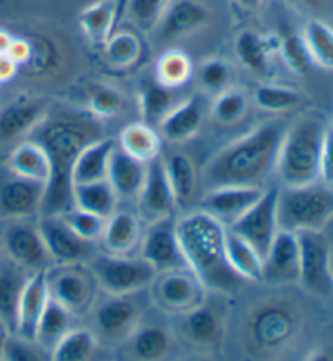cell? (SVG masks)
I'll return each mask as SVG.
<instances>
[{
    "mask_svg": "<svg viewBox=\"0 0 333 361\" xmlns=\"http://www.w3.org/2000/svg\"><path fill=\"white\" fill-rule=\"evenodd\" d=\"M101 119L89 111H59L47 116L31 132V140L44 148L51 161L39 215H61L73 207L72 166L88 143L103 137Z\"/></svg>",
    "mask_w": 333,
    "mask_h": 361,
    "instance_id": "obj_1",
    "label": "cell"
},
{
    "mask_svg": "<svg viewBox=\"0 0 333 361\" xmlns=\"http://www.w3.org/2000/svg\"><path fill=\"white\" fill-rule=\"evenodd\" d=\"M289 122H262L249 134L220 150L203 168L208 189L220 185H260L277 169L278 153Z\"/></svg>",
    "mask_w": 333,
    "mask_h": 361,
    "instance_id": "obj_2",
    "label": "cell"
},
{
    "mask_svg": "<svg viewBox=\"0 0 333 361\" xmlns=\"http://www.w3.org/2000/svg\"><path fill=\"white\" fill-rule=\"evenodd\" d=\"M176 230L187 267L207 290L232 295L247 283L226 259V226L220 220L203 210H194L176 220Z\"/></svg>",
    "mask_w": 333,
    "mask_h": 361,
    "instance_id": "obj_3",
    "label": "cell"
},
{
    "mask_svg": "<svg viewBox=\"0 0 333 361\" xmlns=\"http://www.w3.org/2000/svg\"><path fill=\"white\" fill-rule=\"evenodd\" d=\"M327 126L319 116H301L289 122L279 147L275 173L283 185H306L320 180L322 150Z\"/></svg>",
    "mask_w": 333,
    "mask_h": 361,
    "instance_id": "obj_4",
    "label": "cell"
},
{
    "mask_svg": "<svg viewBox=\"0 0 333 361\" xmlns=\"http://www.w3.org/2000/svg\"><path fill=\"white\" fill-rule=\"evenodd\" d=\"M278 226L293 233L322 231L333 219V188L317 180L306 185H283L278 192Z\"/></svg>",
    "mask_w": 333,
    "mask_h": 361,
    "instance_id": "obj_5",
    "label": "cell"
},
{
    "mask_svg": "<svg viewBox=\"0 0 333 361\" xmlns=\"http://www.w3.org/2000/svg\"><path fill=\"white\" fill-rule=\"evenodd\" d=\"M150 305L148 288L130 295H106V298L96 300L92 307L96 337L109 343L127 341L145 317Z\"/></svg>",
    "mask_w": 333,
    "mask_h": 361,
    "instance_id": "obj_6",
    "label": "cell"
},
{
    "mask_svg": "<svg viewBox=\"0 0 333 361\" xmlns=\"http://www.w3.org/2000/svg\"><path fill=\"white\" fill-rule=\"evenodd\" d=\"M106 295H130L146 290L156 277V269L144 257L94 254L87 262Z\"/></svg>",
    "mask_w": 333,
    "mask_h": 361,
    "instance_id": "obj_7",
    "label": "cell"
},
{
    "mask_svg": "<svg viewBox=\"0 0 333 361\" xmlns=\"http://www.w3.org/2000/svg\"><path fill=\"white\" fill-rule=\"evenodd\" d=\"M49 296L65 306L73 316H84L98 300V280L87 262L52 264L46 269Z\"/></svg>",
    "mask_w": 333,
    "mask_h": 361,
    "instance_id": "obj_8",
    "label": "cell"
},
{
    "mask_svg": "<svg viewBox=\"0 0 333 361\" xmlns=\"http://www.w3.org/2000/svg\"><path fill=\"white\" fill-rule=\"evenodd\" d=\"M249 338L258 352L275 353L294 341L299 316L289 302L268 300L251 314Z\"/></svg>",
    "mask_w": 333,
    "mask_h": 361,
    "instance_id": "obj_9",
    "label": "cell"
},
{
    "mask_svg": "<svg viewBox=\"0 0 333 361\" xmlns=\"http://www.w3.org/2000/svg\"><path fill=\"white\" fill-rule=\"evenodd\" d=\"M148 291L151 305L166 314H186L207 300V286L189 267L158 272Z\"/></svg>",
    "mask_w": 333,
    "mask_h": 361,
    "instance_id": "obj_10",
    "label": "cell"
},
{
    "mask_svg": "<svg viewBox=\"0 0 333 361\" xmlns=\"http://www.w3.org/2000/svg\"><path fill=\"white\" fill-rule=\"evenodd\" d=\"M299 285L308 293L329 298L333 295L330 244L322 231H299Z\"/></svg>",
    "mask_w": 333,
    "mask_h": 361,
    "instance_id": "obj_11",
    "label": "cell"
},
{
    "mask_svg": "<svg viewBox=\"0 0 333 361\" xmlns=\"http://www.w3.org/2000/svg\"><path fill=\"white\" fill-rule=\"evenodd\" d=\"M2 247L8 261L17 264L25 270H46L52 264V259L42 240L38 223L31 219L8 220V225L2 231Z\"/></svg>",
    "mask_w": 333,
    "mask_h": 361,
    "instance_id": "obj_12",
    "label": "cell"
},
{
    "mask_svg": "<svg viewBox=\"0 0 333 361\" xmlns=\"http://www.w3.org/2000/svg\"><path fill=\"white\" fill-rule=\"evenodd\" d=\"M46 184L26 179L0 164V216L5 220L34 219L41 214Z\"/></svg>",
    "mask_w": 333,
    "mask_h": 361,
    "instance_id": "obj_13",
    "label": "cell"
},
{
    "mask_svg": "<svg viewBox=\"0 0 333 361\" xmlns=\"http://www.w3.org/2000/svg\"><path fill=\"white\" fill-rule=\"evenodd\" d=\"M278 192L279 188L267 189L249 210L244 212L239 219L228 226L230 230L237 233L251 246H253L262 259L279 230L277 214Z\"/></svg>",
    "mask_w": 333,
    "mask_h": 361,
    "instance_id": "obj_14",
    "label": "cell"
},
{
    "mask_svg": "<svg viewBox=\"0 0 333 361\" xmlns=\"http://www.w3.org/2000/svg\"><path fill=\"white\" fill-rule=\"evenodd\" d=\"M36 223L54 264L88 262L94 256V243L78 236L61 215H39Z\"/></svg>",
    "mask_w": 333,
    "mask_h": 361,
    "instance_id": "obj_15",
    "label": "cell"
},
{
    "mask_svg": "<svg viewBox=\"0 0 333 361\" xmlns=\"http://www.w3.org/2000/svg\"><path fill=\"white\" fill-rule=\"evenodd\" d=\"M140 256L150 262L156 272L187 267L179 244L174 216L155 220L148 225L146 231L142 235Z\"/></svg>",
    "mask_w": 333,
    "mask_h": 361,
    "instance_id": "obj_16",
    "label": "cell"
},
{
    "mask_svg": "<svg viewBox=\"0 0 333 361\" xmlns=\"http://www.w3.org/2000/svg\"><path fill=\"white\" fill-rule=\"evenodd\" d=\"M139 216L148 223L174 216L179 209L176 195L169 184L161 157L146 164L144 185L139 194Z\"/></svg>",
    "mask_w": 333,
    "mask_h": 361,
    "instance_id": "obj_17",
    "label": "cell"
},
{
    "mask_svg": "<svg viewBox=\"0 0 333 361\" xmlns=\"http://www.w3.org/2000/svg\"><path fill=\"white\" fill-rule=\"evenodd\" d=\"M262 281L270 285L299 283V240L293 231L278 230L262 264Z\"/></svg>",
    "mask_w": 333,
    "mask_h": 361,
    "instance_id": "obj_18",
    "label": "cell"
},
{
    "mask_svg": "<svg viewBox=\"0 0 333 361\" xmlns=\"http://www.w3.org/2000/svg\"><path fill=\"white\" fill-rule=\"evenodd\" d=\"M260 185H220L211 188L200 199V210L207 212L225 226H230L262 197Z\"/></svg>",
    "mask_w": 333,
    "mask_h": 361,
    "instance_id": "obj_19",
    "label": "cell"
},
{
    "mask_svg": "<svg viewBox=\"0 0 333 361\" xmlns=\"http://www.w3.org/2000/svg\"><path fill=\"white\" fill-rule=\"evenodd\" d=\"M47 301H49V288H47L46 270H36L28 277L21 293L15 336L36 342V331Z\"/></svg>",
    "mask_w": 333,
    "mask_h": 361,
    "instance_id": "obj_20",
    "label": "cell"
},
{
    "mask_svg": "<svg viewBox=\"0 0 333 361\" xmlns=\"http://www.w3.org/2000/svg\"><path fill=\"white\" fill-rule=\"evenodd\" d=\"M205 119V98L197 93L174 106L158 129L171 143L187 142L199 134Z\"/></svg>",
    "mask_w": 333,
    "mask_h": 361,
    "instance_id": "obj_21",
    "label": "cell"
},
{
    "mask_svg": "<svg viewBox=\"0 0 333 361\" xmlns=\"http://www.w3.org/2000/svg\"><path fill=\"white\" fill-rule=\"evenodd\" d=\"M210 20V12L200 0H176L169 5L156 25L161 39H177L202 30Z\"/></svg>",
    "mask_w": 333,
    "mask_h": 361,
    "instance_id": "obj_22",
    "label": "cell"
},
{
    "mask_svg": "<svg viewBox=\"0 0 333 361\" xmlns=\"http://www.w3.org/2000/svg\"><path fill=\"white\" fill-rule=\"evenodd\" d=\"M140 216L129 210H118L106 219L101 243L106 252L115 256H134L142 241Z\"/></svg>",
    "mask_w": 333,
    "mask_h": 361,
    "instance_id": "obj_23",
    "label": "cell"
},
{
    "mask_svg": "<svg viewBox=\"0 0 333 361\" xmlns=\"http://www.w3.org/2000/svg\"><path fill=\"white\" fill-rule=\"evenodd\" d=\"M282 38L277 35H258L246 30L237 36L234 51L239 62L256 75H267L272 67V57L279 54Z\"/></svg>",
    "mask_w": 333,
    "mask_h": 361,
    "instance_id": "obj_24",
    "label": "cell"
},
{
    "mask_svg": "<svg viewBox=\"0 0 333 361\" xmlns=\"http://www.w3.org/2000/svg\"><path fill=\"white\" fill-rule=\"evenodd\" d=\"M146 163H142L125 153L119 145L114 147L109 157L108 180L115 194L122 199H137L144 185Z\"/></svg>",
    "mask_w": 333,
    "mask_h": 361,
    "instance_id": "obj_25",
    "label": "cell"
},
{
    "mask_svg": "<svg viewBox=\"0 0 333 361\" xmlns=\"http://www.w3.org/2000/svg\"><path fill=\"white\" fill-rule=\"evenodd\" d=\"M46 118L41 101L23 99L0 109V142H12L28 135Z\"/></svg>",
    "mask_w": 333,
    "mask_h": 361,
    "instance_id": "obj_26",
    "label": "cell"
},
{
    "mask_svg": "<svg viewBox=\"0 0 333 361\" xmlns=\"http://www.w3.org/2000/svg\"><path fill=\"white\" fill-rule=\"evenodd\" d=\"M115 147V142L109 137L88 143L78 153L75 163L72 166V185L93 183V180L108 178L109 157Z\"/></svg>",
    "mask_w": 333,
    "mask_h": 361,
    "instance_id": "obj_27",
    "label": "cell"
},
{
    "mask_svg": "<svg viewBox=\"0 0 333 361\" xmlns=\"http://www.w3.org/2000/svg\"><path fill=\"white\" fill-rule=\"evenodd\" d=\"M179 317H181V331L190 343L207 348L221 341L223 324H221L218 312L211 310L205 302Z\"/></svg>",
    "mask_w": 333,
    "mask_h": 361,
    "instance_id": "obj_28",
    "label": "cell"
},
{
    "mask_svg": "<svg viewBox=\"0 0 333 361\" xmlns=\"http://www.w3.org/2000/svg\"><path fill=\"white\" fill-rule=\"evenodd\" d=\"M5 164L17 173L18 176H23L31 180L47 184L51 179V161L44 148L34 140H25L18 143L10 153Z\"/></svg>",
    "mask_w": 333,
    "mask_h": 361,
    "instance_id": "obj_29",
    "label": "cell"
},
{
    "mask_svg": "<svg viewBox=\"0 0 333 361\" xmlns=\"http://www.w3.org/2000/svg\"><path fill=\"white\" fill-rule=\"evenodd\" d=\"M127 341L132 355L139 360H160L166 357L172 345L168 329L158 322H145V317Z\"/></svg>",
    "mask_w": 333,
    "mask_h": 361,
    "instance_id": "obj_30",
    "label": "cell"
},
{
    "mask_svg": "<svg viewBox=\"0 0 333 361\" xmlns=\"http://www.w3.org/2000/svg\"><path fill=\"white\" fill-rule=\"evenodd\" d=\"M73 207L92 212L94 215L108 219L118 209L119 195L111 183L106 179L93 180V183L73 184L72 185Z\"/></svg>",
    "mask_w": 333,
    "mask_h": 361,
    "instance_id": "obj_31",
    "label": "cell"
},
{
    "mask_svg": "<svg viewBox=\"0 0 333 361\" xmlns=\"http://www.w3.org/2000/svg\"><path fill=\"white\" fill-rule=\"evenodd\" d=\"M26 272L28 270L21 269L10 261L0 267V319L7 324L12 334L17 327L21 293H23V288L30 277Z\"/></svg>",
    "mask_w": 333,
    "mask_h": 361,
    "instance_id": "obj_32",
    "label": "cell"
},
{
    "mask_svg": "<svg viewBox=\"0 0 333 361\" xmlns=\"http://www.w3.org/2000/svg\"><path fill=\"white\" fill-rule=\"evenodd\" d=\"M225 252L232 270L246 281H262L263 259L244 238L226 226Z\"/></svg>",
    "mask_w": 333,
    "mask_h": 361,
    "instance_id": "obj_33",
    "label": "cell"
},
{
    "mask_svg": "<svg viewBox=\"0 0 333 361\" xmlns=\"http://www.w3.org/2000/svg\"><path fill=\"white\" fill-rule=\"evenodd\" d=\"M119 147L142 163H150L161 157V137L155 127L145 122H134L124 127L119 137Z\"/></svg>",
    "mask_w": 333,
    "mask_h": 361,
    "instance_id": "obj_34",
    "label": "cell"
},
{
    "mask_svg": "<svg viewBox=\"0 0 333 361\" xmlns=\"http://www.w3.org/2000/svg\"><path fill=\"white\" fill-rule=\"evenodd\" d=\"M176 104L177 98L172 88L161 85L156 78L142 83L139 92V113L142 122L158 127Z\"/></svg>",
    "mask_w": 333,
    "mask_h": 361,
    "instance_id": "obj_35",
    "label": "cell"
},
{
    "mask_svg": "<svg viewBox=\"0 0 333 361\" xmlns=\"http://www.w3.org/2000/svg\"><path fill=\"white\" fill-rule=\"evenodd\" d=\"M80 26L88 41L94 46H104L114 30L115 23V0H98L80 13Z\"/></svg>",
    "mask_w": 333,
    "mask_h": 361,
    "instance_id": "obj_36",
    "label": "cell"
},
{
    "mask_svg": "<svg viewBox=\"0 0 333 361\" xmlns=\"http://www.w3.org/2000/svg\"><path fill=\"white\" fill-rule=\"evenodd\" d=\"M73 319L75 316L65 306L49 296V301H47L46 310L38 324V331H36V342L51 353L56 343L73 327Z\"/></svg>",
    "mask_w": 333,
    "mask_h": 361,
    "instance_id": "obj_37",
    "label": "cell"
},
{
    "mask_svg": "<svg viewBox=\"0 0 333 361\" xmlns=\"http://www.w3.org/2000/svg\"><path fill=\"white\" fill-rule=\"evenodd\" d=\"M166 168L169 184L176 195L177 205L186 207L197 188V171L189 155L182 152L169 153L168 158H163Z\"/></svg>",
    "mask_w": 333,
    "mask_h": 361,
    "instance_id": "obj_38",
    "label": "cell"
},
{
    "mask_svg": "<svg viewBox=\"0 0 333 361\" xmlns=\"http://www.w3.org/2000/svg\"><path fill=\"white\" fill-rule=\"evenodd\" d=\"M98 337L88 329L72 327L52 348V360L56 361H87L96 353Z\"/></svg>",
    "mask_w": 333,
    "mask_h": 361,
    "instance_id": "obj_39",
    "label": "cell"
},
{
    "mask_svg": "<svg viewBox=\"0 0 333 361\" xmlns=\"http://www.w3.org/2000/svg\"><path fill=\"white\" fill-rule=\"evenodd\" d=\"M194 75L192 59L184 51H166L156 62L155 78L168 88L177 90L187 85Z\"/></svg>",
    "mask_w": 333,
    "mask_h": 361,
    "instance_id": "obj_40",
    "label": "cell"
},
{
    "mask_svg": "<svg viewBox=\"0 0 333 361\" xmlns=\"http://www.w3.org/2000/svg\"><path fill=\"white\" fill-rule=\"evenodd\" d=\"M253 101L257 108L265 111V113L279 114L288 113L303 104V93L298 90L283 87V85L263 83L253 90Z\"/></svg>",
    "mask_w": 333,
    "mask_h": 361,
    "instance_id": "obj_41",
    "label": "cell"
},
{
    "mask_svg": "<svg viewBox=\"0 0 333 361\" xmlns=\"http://www.w3.org/2000/svg\"><path fill=\"white\" fill-rule=\"evenodd\" d=\"M303 38L308 44L314 63L333 72V28L322 20H309L303 28Z\"/></svg>",
    "mask_w": 333,
    "mask_h": 361,
    "instance_id": "obj_42",
    "label": "cell"
},
{
    "mask_svg": "<svg viewBox=\"0 0 333 361\" xmlns=\"http://www.w3.org/2000/svg\"><path fill=\"white\" fill-rule=\"evenodd\" d=\"M89 113L98 119H114L129 109V101L119 90L108 85H98L88 94Z\"/></svg>",
    "mask_w": 333,
    "mask_h": 361,
    "instance_id": "obj_43",
    "label": "cell"
},
{
    "mask_svg": "<svg viewBox=\"0 0 333 361\" xmlns=\"http://www.w3.org/2000/svg\"><path fill=\"white\" fill-rule=\"evenodd\" d=\"M249 108V101L244 92L236 88H226L216 93V98L211 104V114L221 124H236L244 118Z\"/></svg>",
    "mask_w": 333,
    "mask_h": 361,
    "instance_id": "obj_44",
    "label": "cell"
},
{
    "mask_svg": "<svg viewBox=\"0 0 333 361\" xmlns=\"http://www.w3.org/2000/svg\"><path fill=\"white\" fill-rule=\"evenodd\" d=\"M106 57L115 67H132L140 59L142 44L130 31H119L113 33L104 44Z\"/></svg>",
    "mask_w": 333,
    "mask_h": 361,
    "instance_id": "obj_45",
    "label": "cell"
},
{
    "mask_svg": "<svg viewBox=\"0 0 333 361\" xmlns=\"http://www.w3.org/2000/svg\"><path fill=\"white\" fill-rule=\"evenodd\" d=\"M174 0H129L125 15L140 31L156 28L160 20Z\"/></svg>",
    "mask_w": 333,
    "mask_h": 361,
    "instance_id": "obj_46",
    "label": "cell"
},
{
    "mask_svg": "<svg viewBox=\"0 0 333 361\" xmlns=\"http://www.w3.org/2000/svg\"><path fill=\"white\" fill-rule=\"evenodd\" d=\"M279 54L283 57V62L293 73L304 75L314 66L313 57L308 49V44L303 38V33H289L282 38L279 46Z\"/></svg>",
    "mask_w": 333,
    "mask_h": 361,
    "instance_id": "obj_47",
    "label": "cell"
},
{
    "mask_svg": "<svg viewBox=\"0 0 333 361\" xmlns=\"http://www.w3.org/2000/svg\"><path fill=\"white\" fill-rule=\"evenodd\" d=\"M61 216L78 236L83 238V240L92 243L101 240L106 225V219H103V216L94 215L92 212L77 209V207H72L70 210L63 212Z\"/></svg>",
    "mask_w": 333,
    "mask_h": 361,
    "instance_id": "obj_48",
    "label": "cell"
},
{
    "mask_svg": "<svg viewBox=\"0 0 333 361\" xmlns=\"http://www.w3.org/2000/svg\"><path fill=\"white\" fill-rule=\"evenodd\" d=\"M232 78V68L226 61L213 57L202 62L199 68V80L205 92L220 93L230 88Z\"/></svg>",
    "mask_w": 333,
    "mask_h": 361,
    "instance_id": "obj_49",
    "label": "cell"
},
{
    "mask_svg": "<svg viewBox=\"0 0 333 361\" xmlns=\"http://www.w3.org/2000/svg\"><path fill=\"white\" fill-rule=\"evenodd\" d=\"M2 360L8 361H42L52 360L51 353L42 348L38 342L25 341L15 334H10L4 345Z\"/></svg>",
    "mask_w": 333,
    "mask_h": 361,
    "instance_id": "obj_50",
    "label": "cell"
},
{
    "mask_svg": "<svg viewBox=\"0 0 333 361\" xmlns=\"http://www.w3.org/2000/svg\"><path fill=\"white\" fill-rule=\"evenodd\" d=\"M320 180L329 185H333V127H327L325 132L320 163Z\"/></svg>",
    "mask_w": 333,
    "mask_h": 361,
    "instance_id": "obj_51",
    "label": "cell"
},
{
    "mask_svg": "<svg viewBox=\"0 0 333 361\" xmlns=\"http://www.w3.org/2000/svg\"><path fill=\"white\" fill-rule=\"evenodd\" d=\"M7 54L10 59L17 62L20 67L28 66L34 57V44L25 38H13Z\"/></svg>",
    "mask_w": 333,
    "mask_h": 361,
    "instance_id": "obj_52",
    "label": "cell"
},
{
    "mask_svg": "<svg viewBox=\"0 0 333 361\" xmlns=\"http://www.w3.org/2000/svg\"><path fill=\"white\" fill-rule=\"evenodd\" d=\"M20 66L10 59L8 54H0V85L10 83L18 75Z\"/></svg>",
    "mask_w": 333,
    "mask_h": 361,
    "instance_id": "obj_53",
    "label": "cell"
},
{
    "mask_svg": "<svg viewBox=\"0 0 333 361\" xmlns=\"http://www.w3.org/2000/svg\"><path fill=\"white\" fill-rule=\"evenodd\" d=\"M15 36L10 35V31L0 28V54H7L8 47L12 44Z\"/></svg>",
    "mask_w": 333,
    "mask_h": 361,
    "instance_id": "obj_54",
    "label": "cell"
},
{
    "mask_svg": "<svg viewBox=\"0 0 333 361\" xmlns=\"http://www.w3.org/2000/svg\"><path fill=\"white\" fill-rule=\"evenodd\" d=\"M234 2L239 5L242 10H247V12H256L265 4V0H234Z\"/></svg>",
    "mask_w": 333,
    "mask_h": 361,
    "instance_id": "obj_55",
    "label": "cell"
},
{
    "mask_svg": "<svg viewBox=\"0 0 333 361\" xmlns=\"http://www.w3.org/2000/svg\"><path fill=\"white\" fill-rule=\"evenodd\" d=\"M10 329L7 324H5L2 319H0V360H2V352H4V345L7 342V338L10 336Z\"/></svg>",
    "mask_w": 333,
    "mask_h": 361,
    "instance_id": "obj_56",
    "label": "cell"
},
{
    "mask_svg": "<svg viewBox=\"0 0 333 361\" xmlns=\"http://www.w3.org/2000/svg\"><path fill=\"white\" fill-rule=\"evenodd\" d=\"M127 2H129V0H115V23H118V25L125 17Z\"/></svg>",
    "mask_w": 333,
    "mask_h": 361,
    "instance_id": "obj_57",
    "label": "cell"
},
{
    "mask_svg": "<svg viewBox=\"0 0 333 361\" xmlns=\"http://www.w3.org/2000/svg\"><path fill=\"white\" fill-rule=\"evenodd\" d=\"M322 0H299V4H304L306 7H317Z\"/></svg>",
    "mask_w": 333,
    "mask_h": 361,
    "instance_id": "obj_58",
    "label": "cell"
},
{
    "mask_svg": "<svg viewBox=\"0 0 333 361\" xmlns=\"http://www.w3.org/2000/svg\"><path fill=\"white\" fill-rule=\"evenodd\" d=\"M5 161H7V160H5V157H4V153L2 152H0V164H4Z\"/></svg>",
    "mask_w": 333,
    "mask_h": 361,
    "instance_id": "obj_59",
    "label": "cell"
},
{
    "mask_svg": "<svg viewBox=\"0 0 333 361\" xmlns=\"http://www.w3.org/2000/svg\"><path fill=\"white\" fill-rule=\"evenodd\" d=\"M332 274H333V257H332Z\"/></svg>",
    "mask_w": 333,
    "mask_h": 361,
    "instance_id": "obj_60",
    "label": "cell"
}]
</instances>
